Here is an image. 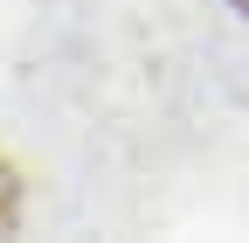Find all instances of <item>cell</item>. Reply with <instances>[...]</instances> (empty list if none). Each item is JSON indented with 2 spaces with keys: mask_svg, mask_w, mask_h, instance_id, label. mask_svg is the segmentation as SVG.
Segmentation results:
<instances>
[{
  "mask_svg": "<svg viewBox=\"0 0 249 243\" xmlns=\"http://www.w3.org/2000/svg\"><path fill=\"white\" fill-rule=\"evenodd\" d=\"M14 223H21V181H14V167H0V236Z\"/></svg>",
  "mask_w": 249,
  "mask_h": 243,
  "instance_id": "obj_1",
  "label": "cell"
},
{
  "mask_svg": "<svg viewBox=\"0 0 249 243\" xmlns=\"http://www.w3.org/2000/svg\"><path fill=\"white\" fill-rule=\"evenodd\" d=\"M235 14H249V0H235Z\"/></svg>",
  "mask_w": 249,
  "mask_h": 243,
  "instance_id": "obj_2",
  "label": "cell"
}]
</instances>
